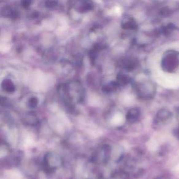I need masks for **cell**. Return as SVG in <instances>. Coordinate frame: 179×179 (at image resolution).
<instances>
[{"label":"cell","instance_id":"8fae6325","mask_svg":"<svg viewBox=\"0 0 179 179\" xmlns=\"http://www.w3.org/2000/svg\"><path fill=\"white\" fill-rule=\"evenodd\" d=\"M138 115H139V112H138L137 109H132L128 113V118L130 119H134V118L137 117Z\"/></svg>","mask_w":179,"mask_h":179},{"label":"cell","instance_id":"4fadbf2b","mask_svg":"<svg viewBox=\"0 0 179 179\" xmlns=\"http://www.w3.org/2000/svg\"><path fill=\"white\" fill-rule=\"evenodd\" d=\"M46 6L49 8L54 7L57 4L56 1H48L45 2Z\"/></svg>","mask_w":179,"mask_h":179},{"label":"cell","instance_id":"3957f363","mask_svg":"<svg viewBox=\"0 0 179 179\" xmlns=\"http://www.w3.org/2000/svg\"><path fill=\"white\" fill-rule=\"evenodd\" d=\"M163 68L168 72L173 71L179 64V60L174 54H168L162 60Z\"/></svg>","mask_w":179,"mask_h":179},{"label":"cell","instance_id":"7c38bea8","mask_svg":"<svg viewBox=\"0 0 179 179\" xmlns=\"http://www.w3.org/2000/svg\"><path fill=\"white\" fill-rule=\"evenodd\" d=\"M38 103V99H37V98L35 97H33L31 98L29 101V107L31 108H35L37 106Z\"/></svg>","mask_w":179,"mask_h":179},{"label":"cell","instance_id":"ba28073f","mask_svg":"<svg viewBox=\"0 0 179 179\" xmlns=\"http://www.w3.org/2000/svg\"><path fill=\"white\" fill-rule=\"evenodd\" d=\"M137 60H132V59L127 60L124 63V67L127 71H132L137 67Z\"/></svg>","mask_w":179,"mask_h":179},{"label":"cell","instance_id":"8992f818","mask_svg":"<svg viewBox=\"0 0 179 179\" xmlns=\"http://www.w3.org/2000/svg\"><path fill=\"white\" fill-rule=\"evenodd\" d=\"M2 87L4 91L10 93L14 92L15 88L13 82L9 79H6L2 81Z\"/></svg>","mask_w":179,"mask_h":179},{"label":"cell","instance_id":"7a4b0ae2","mask_svg":"<svg viewBox=\"0 0 179 179\" xmlns=\"http://www.w3.org/2000/svg\"><path fill=\"white\" fill-rule=\"evenodd\" d=\"M62 164V159L57 154L49 153L44 157L43 169L47 173H52Z\"/></svg>","mask_w":179,"mask_h":179},{"label":"cell","instance_id":"2e32d148","mask_svg":"<svg viewBox=\"0 0 179 179\" xmlns=\"http://www.w3.org/2000/svg\"><path fill=\"white\" fill-rule=\"evenodd\" d=\"M176 170L177 171V172H179V165H178L177 166V168H176Z\"/></svg>","mask_w":179,"mask_h":179},{"label":"cell","instance_id":"9a60e30c","mask_svg":"<svg viewBox=\"0 0 179 179\" xmlns=\"http://www.w3.org/2000/svg\"><path fill=\"white\" fill-rule=\"evenodd\" d=\"M31 1H23L21 2L22 6L24 7H28L31 4Z\"/></svg>","mask_w":179,"mask_h":179},{"label":"cell","instance_id":"5bb4252c","mask_svg":"<svg viewBox=\"0 0 179 179\" xmlns=\"http://www.w3.org/2000/svg\"><path fill=\"white\" fill-rule=\"evenodd\" d=\"M149 148L151 149V150H155L157 147V145L156 142L154 141H151L149 144Z\"/></svg>","mask_w":179,"mask_h":179},{"label":"cell","instance_id":"277c9868","mask_svg":"<svg viewBox=\"0 0 179 179\" xmlns=\"http://www.w3.org/2000/svg\"><path fill=\"white\" fill-rule=\"evenodd\" d=\"M107 152V149L105 146L102 147L100 150H97L96 153L92 158L93 161L96 162H99L100 161L105 162L107 160V157L108 155L106 153Z\"/></svg>","mask_w":179,"mask_h":179},{"label":"cell","instance_id":"30bf717a","mask_svg":"<svg viewBox=\"0 0 179 179\" xmlns=\"http://www.w3.org/2000/svg\"><path fill=\"white\" fill-rule=\"evenodd\" d=\"M117 85L118 83H116L115 82H112L108 85L104 86L102 88V91L105 92H112L117 88Z\"/></svg>","mask_w":179,"mask_h":179},{"label":"cell","instance_id":"5b68a950","mask_svg":"<svg viewBox=\"0 0 179 179\" xmlns=\"http://www.w3.org/2000/svg\"><path fill=\"white\" fill-rule=\"evenodd\" d=\"M137 26L135 20L131 17H127L124 18L122 23V27L124 29H134Z\"/></svg>","mask_w":179,"mask_h":179},{"label":"cell","instance_id":"6da1fadb","mask_svg":"<svg viewBox=\"0 0 179 179\" xmlns=\"http://www.w3.org/2000/svg\"><path fill=\"white\" fill-rule=\"evenodd\" d=\"M73 82L64 84L60 87V92L62 94L64 99L68 103H72L74 101L80 102L83 99L84 91L83 88L78 81H74V89Z\"/></svg>","mask_w":179,"mask_h":179},{"label":"cell","instance_id":"52a82bcc","mask_svg":"<svg viewBox=\"0 0 179 179\" xmlns=\"http://www.w3.org/2000/svg\"><path fill=\"white\" fill-rule=\"evenodd\" d=\"M2 14L4 16L9 18H14L17 16V12L13 8L7 6L4 7L2 10Z\"/></svg>","mask_w":179,"mask_h":179},{"label":"cell","instance_id":"9c48e42d","mask_svg":"<svg viewBox=\"0 0 179 179\" xmlns=\"http://www.w3.org/2000/svg\"><path fill=\"white\" fill-rule=\"evenodd\" d=\"M118 84L120 85H126L129 83L130 81V78L128 76H127L126 75L120 74L117 76Z\"/></svg>","mask_w":179,"mask_h":179}]
</instances>
